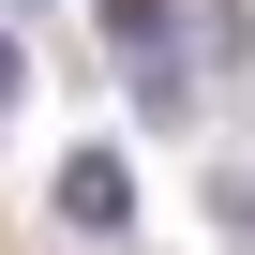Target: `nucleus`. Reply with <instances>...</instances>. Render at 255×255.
Returning a JSON list of instances; mask_svg holds the SVG:
<instances>
[{
  "mask_svg": "<svg viewBox=\"0 0 255 255\" xmlns=\"http://www.w3.org/2000/svg\"><path fill=\"white\" fill-rule=\"evenodd\" d=\"M105 30H120V60H135V105H150V120L195 105V90H180V0H105Z\"/></svg>",
  "mask_w": 255,
  "mask_h": 255,
  "instance_id": "f257e3e1",
  "label": "nucleus"
},
{
  "mask_svg": "<svg viewBox=\"0 0 255 255\" xmlns=\"http://www.w3.org/2000/svg\"><path fill=\"white\" fill-rule=\"evenodd\" d=\"M60 225L75 240H120V225H135V165H120V150H75L60 165Z\"/></svg>",
  "mask_w": 255,
  "mask_h": 255,
  "instance_id": "f03ea898",
  "label": "nucleus"
},
{
  "mask_svg": "<svg viewBox=\"0 0 255 255\" xmlns=\"http://www.w3.org/2000/svg\"><path fill=\"white\" fill-rule=\"evenodd\" d=\"M210 210H225V240H255V165H240V180H210Z\"/></svg>",
  "mask_w": 255,
  "mask_h": 255,
  "instance_id": "7ed1b4c3",
  "label": "nucleus"
},
{
  "mask_svg": "<svg viewBox=\"0 0 255 255\" xmlns=\"http://www.w3.org/2000/svg\"><path fill=\"white\" fill-rule=\"evenodd\" d=\"M15 90H30V60H15V30H0V105H15Z\"/></svg>",
  "mask_w": 255,
  "mask_h": 255,
  "instance_id": "20e7f679",
  "label": "nucleus"
},
{
  "mask_svg": "<svg viewBox=\"0 0 255 255\" xmlns=\"http://www.w3.org/2000/svg\"><path fill=\"white\" fill-rule=\"evenodd\" d=\"M30 15H45V0H30Z\"/></svg>",
  "mask_w": 255,
  "mask_h": 255,
  "instance_id": "39448f33",
  "label": "nucleus"
}]
</instances>
